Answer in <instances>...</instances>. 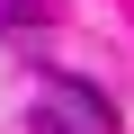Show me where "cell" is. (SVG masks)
Wrapping results in <instances>:
<instances>
[{
  "label": "cell",
  "mask_w": 134,
  "mask_h": 134,
  "mask_svg": "<svg viewBox=\"0 0 134 134\" xmlns=\"http://www.w3.org/2000/svg\"><path fill=\"white\" fill-rule=\"evenodd\" d=\"M45 125H54V134H107V107H98L81 81H54V90H45Z\"/></svg>",
  "instance_id": "6da1fadb"
},
{
  "label": "cell",
  "mask_w": 134,
  "mask_h": 134,
  "mask_svg": "<svg viewBox=\"0 0 134 134\" xmlns=\"http://www.w3.org/2000/svg\"><path fill=\"white\" fill-rule=\"evenodd\" d=\"M9 27H45V0H0V36Z\"/></svg>",
  "instance_id": "7a4b0ae2"
}]
</instances>
